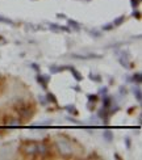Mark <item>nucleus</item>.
<instances>
[{
	"instance_id": "nucleus-1",
	"label": "nucleus",
	"mask_w": 142,
	"mask_h": 160,
	"mask_svg": "<svg viewBox=\"0 0 142 160\" xmlns=\"http://www.w3.org/2000/svg\"><path fill=\"white\" fill-rule=\"evenodd\" d=\"M16 110L17 113H19V116L21 118H31L33 116V110L29 108V105L24 104L23 101H20V105H16Z\"/></svg>"
},
{
	"instance_id": "nucleus-2",
	"label": "nucleus",
	"mask_w": 142,
	"mask_h": 160,
	"mask_svg": "<svg viewBox=\"0 0 142 160\" xmlns=\"http://www.w3.org/2000/svg\"><path fill=\"white\" fill-rule=\"evenodd\" d=\"M57 147H58L59 152L62 155H71L72 153V146L68 140L66 139H59L57 140Z\"/></svg>"
},
{
	"instance_id": "nucleus-3",
	"label": "nucleus",
	"mask_w": 142,
	"mask_h": 160,
	"mask_svg": "<svg viewBox=\"0 0 142 160\" xmlns=\"http://www.w3.org/2000/svg\"><path fill=\"white\" fill-rule=\"evenodd\" d=\"M21 151L24 152V155H28V156H34L36 152H37V143H25L23 147H21Z\"/></svg>"
},
{
	"instance_id": "nucleus-4",
	"label": "nucleus",
	"mask_w": 142,
	"mask_h": 160,
	"mask_svg": "<svg viewBox=\"0 0 142 160\" xmlns=\"http://www.w3.org/2000/svg\"><path fill=\"white\" fill-rule=\"evenodd\" d=\"M36 81L42 87V89L46 90L47 84H49V81H50V75H45V74H40V72H38L37 76H36Z\"/></svg>"
},
{
	"instance_id": "nucleus-5",
	"label": "nucleus",
	"mask_w": 142,
	"mask_h": 160,
	"mask_svg": "<svg viewBox=\"0 0 142 160\" xmlns=\"http://www.w3.org/2000/svg\"><path fill=\"white\" fill-rule=\"evenodd\" d=\"M111 114H109V110L105 109V108H101V109H99L98 111V118L103 119L105 123H108V119H109Z\"/></svg>"
},
{
	"instance_id": "nucleus-6",
	"label": "nucleus",
	"mask_w": 142,
	"mask_h": 160,
	"mask_svg": "<svg viewBox=\"0 0 142 160\" xmlns=\"http://www.w3.org/2000/svg\"><path fill=\"white\" fill-rule=\"evenodd\" d=\"M49 153V147L46 146L45 143H37V152L36 155H47Z\"/></svg>"
},
{
	"instance_id": "nucleus-7",
	"label": "nucleus",
	"mask_w": 142,
	"mask_h": 160,
	"mask_svg": "<svg viewBox=\"0 0 142 160\" xmlns=\"http://www.w3.org/2000/svg\"><path fill=\"white\" fill-rule=\"evenodd\" d=\"M5 123H7L9 127H17V126L21 125V119H19V118H9V119L5 121Z\"/></svg>"
},
{
	"instance_id": "nucleus-8",
	"label": "nucleus",
	"mask_w": 142,
	"mask_h": 160,
	"mask_svg": "<svg viewBox=\"0 0 142 160\" xmlns=\"http://www.w3.org/2000/svg\"><path fill=\"white\" fill-rule=\"evenodd\" d=\"M130 83H137V84L142 83V74L140 71H137V72L133 74V76L130 77Z\"/></svg>"
},
{
	"instance_id": "nucleus-9",
	"label": "nucleus",
	"mask_w": 142,
	"mask_h": 160,
	"mask_svg": "<svg viewBox=\"0 0 142 160\" xmlns=\"http://www.w3.org/2000/svg\"><path fill=\"white\" fill-rule=\"evenodd\" d=\"M119 63L124 68H126V70H129V68H130V64H129V58H128V56L121 55V56L119 58Z\"/></svg>"
},
{
	"instance_id": "nucleus-10",
	"label": "nucleus",
	"mask_w": 142,
	"mask_h": 160,
	"mask_svg": "<svg viewBox=\"0 0 142 160\" xmlns=\"http://www.w3.org/2000/svg\"><path fill=\"white\" fill-rule=\"evenodd\" d=\"M67 26L74 30H76V32H79L80 30V24H78L75 20H71V19H67Z\"/></svg>"
},
{
	"instance_id": "nucleus-11",
	"label": "nucleus",
	"mask_w": 142,
	"mask_h": 160,
	"mask_svg": "<svg viewBox=\"0 0 142 160\" xmlns=\"http://www.w3.org/2000/svg\"><path fill=\"white\" fill-rule=\"evenodd\" d=\"M112 105V97L111 96H103V108H105V109H109Z\"/></svg>"
},
{
	"instance_id": "nucleus-12",
	"label": "nucleus",
	"mask_w": 142,
	"mask_h": 160,
	"mask_svg": "<svg viewBox=\"0 0 142 160\" xmlns=\"http://www.w3.org/2000/svg\"><path fill=\"white\" fill-rule=\"evenodd\" d=\"M103 138H104L105 142L111 143V142L113 140V132H112L111 130H104V132H103Z\"/></svg>"
},
{
	"instance_id": "nucleus-13",
	"label": "nucleus",
	"mask_w": 142,
	"mask_h": 160,
	"mask_svg": "<svg viewBox=\"0 0 142 160\" xmlns=\"http://www.w3.org/2000/svg\"><path fill=\"white\" fill-rule=\"evenodd\" d=\"M70 72L72 74V76L75 77V80H76V81H82V80H83V75H82L79 71L75 70L74 67H70Z\"/></svg>"
},
{
	"instance_id": "nucleus-14",
	"label": "nucleus",
	"mask_w": 142,
	"mask_h": 160,
	"mask_svg": "<svg viewBox=\"0 0 142 160\" xmlns=\"http://www.w3.org/2000/svg\"><path fill=\"white\" fill-rule=\"evenodd\" d=\"M65 110H67L72 116H78V114H79V110L76 109L75 105H67V106H65Z\"/></svg>"
},
{
	"instance_id": "nucleus-15",
	"label": "nucleus",
	"mask_w": 142,
	"mask_h": 160,
	"mask_svg": "<svg viewBox=\"0 0 142 160\" xmlns=\"http://www.w3.org/2000/svg\"><path fill=\"white\" fill-rule=\"evenodd\" d=\"M125 20H126V17L124 16H119L117 19H114V21H113V26H120V25H122L124 22H125Z\"/></svg>"
},
{
	"instance_id": "nucleus-16",
	"label": "nucleus",
	"mask_w": 142,
	"mask_h": 160,
	"mask_svg": "<svg viewBox=\"0 0 142 160\" xmlns=\"http://www.w3.org/2000/svg\"><path fill=\"white\" fill-rule=\"evenodd\" d=\"M46 100L47 102H51V104H58V100H57V97L53 95L51 92H47L46 93Z\"/></svg>"
},
{
	"instance_id": "nucleus-17",
	"label": "nucleus",
	"mask_w": 142,
	"mask_h": 160,
	"mask_svg": "<svg viewBox=\"0 0 142 160\" xmlns=\"http://www.w3.org/2000/svg\"><path fill=\"white\" fill-rule=\"evenodd\" d=\"M133 93H134L135 100H137L138 102H141L142 101V92H141V89L140 88H134V89H133Z\"/></svg>"
},
{
	"instance_id": "nucleus-18",
	"label": "nucleus",
	"mask_w": 142,
	"mask_h": 160,
	"mask_svg": "<svg viewBox=\"0 0 142 160\" xmlns=\"http://www.w3.org/2000/svg\"><path fill=\"white\" fill-rule=\"evenodd\" d=\"M88 77H90V80H93V81H96V83H100V81H101V76H100V75H93L92 72H90V74H88Z\"/></svg>"
},
{
	"instance_id": "nucleus-19",
	"label": "nucleus",
	"mask_w": 142,
	"mask_h": 160,
	"mask_svg": "<svg viewBox=\"0 0 142 160\" xmlns=\"http://www.w3.org/2000/svg\"><path fill=\"white\" fill-rule=\"evenodd\" d=\"M88 34L91 35V37L93 38H100L101 37V32H99V30H88Z\"/></svg>"
},
{
	"instance_id": "nucleus-20",
	"label": "nucleus",
	"mask_w": 142,
	"mask_h": 160,
	"mask_svg": "<svg viewBox=\"0 0 142 160\" xmlns=\"http://www.w3.org/2000/svg\"><path fill=\"white\" fill-rule=\"evenodd\" d=\"M38 101H40V104L42 105V106H46L49 102H47L46 100V96H41V95H38Z\"/></svg>"
},
{
	"instance_id": "nucleus-21",
	"label": "nucleus",
	"mask_w": 142,
	"mask_h": 160,
	"mask_svg": "<svg viewBox=\"0 0 142 160\" xmlns=\"http://www.w3.org/2000/svg\"><path fill=\"white\" fill-rule=\"evenodd\" d=\"M98 95L99 96H107L108 95V87H103V88H100L98 92Z\"/></svg>"
},
{
	"instance_id": "nucleus-22",
	"label": "nucleus",
	"mask_w": 142,
	"mask_h": 160,
	"mask_svg": "<svg viewBox=\"0 0 142 160\" xmlns=\"http://www.w3.org/2000/svg\"><path fill=\"white\" fill-rule=\"evenodd\" d=\"M87 98L91 102H96L99 100V95H87Z\"/></svg>"
},
{
	"instance_id": "nucleus-23",
	"label": "nucleus",
	"mask_w": 142,
	"mask_h": 160,
	"mask_svg": "<svg viewBox=\"0 0 142 160\" xmlns=\"http://www.w3.org/2000/svg\"><path fill=\"white\" fill-rule=\"evenodd\" d=\"M0 22H3V24H13V21L7 19V17H4V16H0Z\"/></svg>"
},
{
	"instance_id": "nucleus-24",
	"label": "nucleus",
	"mask_w": 142,
	"mask_h": 160,
	"mask_svg": "<svg viewBox=\"0 0 142 160\" xmlns=\"http://www.w3.org/2000/svg\"><path fill=\"white\" fill-rule=\"evenodd\" d=\"M119 92H120V95H128V89H126V87L125 85H121V87H120V88H119Z\"/></svg>"
},
{
	"instance_id": "nucleus-25",
	"label": "nucleus",
	"mask_w": 142,
	"mask_h": 160,
	"mask_svg": "<svg viewBox=\"0 0 142 160\" xmlns=\"http://www.w3.org/2000/svg\"><path fill=\"white\" fill-rule=\"evenodd\" d=\"M96 102H91V101H88L87 102V109H88L90 111H93V109H95V106H96Z\"/></svg>"
},
{
	"instance_id": "nucleus-26",
	"label": "nucleus",
	"mask_w": 142,
	"mask_h": 160,
	"mask_svg": "<svg viewBox=\"0 0 142 160\" xmlns=\"http://www.w3.org/2000/svg\"><path fill=\"white\" fill-rule=\"evenodd\" d=\"M132 16H133V17H135L137 20H140V19H141V12H140V11H137V9L134 8V11H133Z\"/></svg>"
},
{
	"instance_id": "nucleus-27",
	"label": "nucleus",
	"mask_w": 142,
	"mask_h": 160,
	"mask_svg": "<svg viewBox=\"0 0 142 160\" xmlns=\"http://www.w3.org/2000/svg\"><path fill=\"white\" fill-rule=\"evenodd\" d=\"M125 144H126V148L130 150V147H132V139L129 137H125Z\"/></svg>"
},
{
	"instance_id": "nucleus-28",
	"label": "nucleus",
	"mask_w": 142,
	"mask_h": 160,
	"mask_svg": "<svg viewBox=\"0 0 142 160\" xmlns=\"http://www.w3.org/2000/svg\"><path fill=\"white\" fill-rule=\"evenodd\" d=\"M113 28H114L113 24H107V25L103 26V30H105V32H109V30H112Z\"/></svg>"
},
{
	"instance_id": "nucleus-29",
	"label": "nucleus",
	"mask_w": 142,
	"mask_h": 160,
	"mask_svg": "<svg viewBox=\"0 0 142 160\" xmlns=\"http://www.w3.org/2000/svg\"><path fill=\"white\" fill-rule=\"evenodd\" d=\"M66 119L68 121V122H72V123H76V125H80V121H78V119H75V118H72V117H66Z\"/></svg>"
},
{
	"instance_id": "nucleus-30",
	"label": "nucleus",
	"mask_w": 142,
	"mask_h": 160,
	"mask_svg": "<svg viewBox=\"0 0 142 160\" xmlns=\"http://www.w3.org/2000/svg\"><path fill=\"white\" fill-rule=\"evenodd\" d=\"M140 3H141V0H130V4H132L133 8H137Z\"/></svg>"
},
{
	"instance_id": "nucleus-31",
	"label": "nucleus",
	"mask_w": 142,
	"mask_h": 160,
	"mask_svg": "<svg viewBox=\"0 0 142 160\" xmlns=\"http://www.w3.org/2000/svg\"><path fill=\"white\" fill-rule=\"evenodd\" d=\"M31 67L33 68V70H34L36 72H40L41 70H40V66H38L37 64V63H32V64H31Z\"/></svg>"
},
{
	"instance_id": "nucleus-32",
	"label": "nucleus",
	"mask_w": 142,
	"mask_h": 160,
	"mask_svg": "<svg viewBox=\"0 0 142 160\" xmlns=\"http://www.w3.org/2000/svg\"><path fill=\"white\" fill-rule=\"evenodd\" d=\"M59 30H62V32H66V33H71V29L68 28V26H61V25H59Z\"/></svg>"
},
{
	"instance_id": "nucleus-33",
	"label": "nucleus",
	"mask_w": 142,
	"mask_h": 160,
	"mask_svg": "<svg viewBox=\"0 0 142 160\" xmlns=\"http://www.w3.org/2000/svg\"><path fill=\"white\" fill-rule=\"evenodd\" d=\"M50 29L57 32V30H59V25H57V24H50Z\"/></svg>"
},
{
	"instance_id": "nucleus-34",
	"label": "nucleus",
	"mask_w": 142,
	"mask_h": 160,
	"mask_svg": "<svg viewBox=\"0 0 142 160\" xmlns=\"http://www.w3.org/2000/svg\"><path fill=\"white\" fill-rule=\"evenodd\" d=\"M71 88L74 89V90H76V92H82V88H80L79 85H74V87H71Z\"/></svg>"
},
{
	"instance_id": "nucleus-35",
	"label": "nucleus",
	"mask_w": 142,
	"mask_h": 160,
	"mask_svg": "<svg viewBox=\"0 0 142 160\" xmlns=\"http://www.w3.org/2000/svg\"><path fill=\"white\" fill-rule=\"evenodd\" d=\"M92 158H95V159H100L99 156H96V153H91V155L88 156V159H92Z\"/></svg>"
},
{
	"instance_id": "nucleus-36",
	"label": "nucleus",
	"mask_w": 142,
	"mask_h": 160,
	"mask_svg": "<svg viewBox=\"0 0 142 160\" xmlns=\"http://www.w3.org/2000/svg\"><path fill=\"white\" fill-rule=\"evenodd\" d=\"M57 17H62V19H66V14H63V13H57Z\"/></svg>"
},
{
	"instance_id": "nucleus-37",
	"label": "nucleus",
	"mask_w": 142,
	"mask_h": 160,
	"mask_svg": "<svg viewBox=\"0 0 142 160\" xmlns=\"http://www.w3.org/2000/svg\"><path fill=\"white\" fill-rule=\"evenodd\" d=\"M114 159H117V160H121V156L119 155V153H114V156H113Z\"/></svg>"
},
{
	"instance_id": "nucleus-38",
	"label": "nucleus",
	"mask_w": 142,
	"mask_h": 160,
	"mask_svg": "<svg viewBox=\"0 0 142 160\" xmlns=\"http://www.w3.org/2000/svg\"><path fill=\"white\" fill-rule=\"evenodd\" d=\"M3 40H4V37H1V35H0V42H1V43H7V42L3 41Z\"/></svg>"
},
{
	"instance_id": "nucleus-39",
	"label": "nucleus",
	"mask_w": 142,
	"mask_h": 160,
	"mask_svg": "<svg viewBox=\"0 0 142 160\" xmlns=\"http://www.w3.org/2000/svg\"><path fill=\"white\" fill-rule=\"evenodd\" d=\"M134 109H135V108H130V109H129V110H128V113H129V114H130V113H132V111H133V110H134Z\"/></svg>"
},
{
	"instance_id": "nucleus-40",
	"label": "nucleus",
	"mask_w": 142,
	"mask_h": 160,
	"mask_svg": "<svg viewBox=\"0 0 142 160\" xmlns=\"http://www.w3.org/2000/svg\"><path fill=\"white\" fill-rule=\"evenodd\" d=\"M142 122V117L140 116V117H138V123H141Z\"/></svg>"
},
{
	"instance_id": "nucleus-41",
	"label": "nucleus",
	"mask_w": 142,
	"mask_h": 160,
	"mask_svg": "<svg viewBox=\"0 0 142 160\" xmlns=\"http://www.w3.org/2000/svg\"><path fill=\"white\" fill-rule=\"evenodd\" d=\"M0 80H1V75H0Z\"/></svg>"
},
{
	"instance_id": "nucleus-42",
	"label": "nucleus",
	"mask_w": 142,
	"mask_h": 160,
	"mask_svg": "<svg viewBox=\"0 0 142 160\" xmlns=\"http://www.w3.org/2000/svg\"><path fill=\"white\" fill-rule=\"evenodd\" d=\"M87 1H91V0H87Z\"/></svg>"
},
{
	"instance_id": "nucleus-43",
	"label": "nucleus",
	"mask_w": 142,
	"mask_h": 160,
	"mask_svg": "<svg viewBox=\"0 0 142 160\" xmlns=\"http://www.w3.org/2000/svg\"><path fill=\"white\" fill-rule=\"evenodd\" d=\"M33 1H36V0H33Z\"/></svg>"
}]
</instances>
